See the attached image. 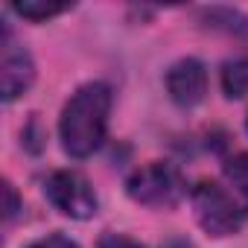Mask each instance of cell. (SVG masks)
I'll list each match as a JSON object with an SVG mask.
<instances>
[{"mask_svg": "<svg viewBox=\"0 0 248 248\" xmlns=\"http://www.w3.org/2000/svg\"><path fill=\"white\" fill-rule=\"evenodd\" d=\"M96 248H143V245L135 242L132 236H123V233H105Z\"/></svg>", "mask_w": 248, "mask_h": 248, "instance_id": "obj_11", "label": "cell"}, {"mask_svg": "<svg viewBox=\"0 0 248 248\" xmlns=\"http://www.w3.org/2000/svg\"><path fill=\"white\" fill-rule=\"evenodd\" d=\"M3 193H6V219H12L18 213V196H15V187L6 181L3 184Z\"/></svg>", "mask_w": 248, "mask_h": 248, "instance_id": "obj_12", "label": "cell"}, {"mask_svg": "<svg viewBox=\"0 0 248 248\" xmlns=\"http://www.w3.org/2000/svg\"><path fill=\"white\" fill-rule=\"evenodd\" d=\"M225 181L248 204V152H236L225 161Z\"/></svg>", "mask_w": 248, "mask_h": 248, "instance_id": "obj_9", "label": "cell"}, {"mask_svg": "<svg viewBox=\"0 0 248 248\" xmlns=\"http://www.w3.org/2000/svg\"><path fill=\"white\" fill-rule=\"evenodd\" d=\"M111 99L114 96L105 82H88L67 99L59 120V138L70 158H88L102 146Z\"/></svg>", "mask_w": 248, "mask_h": 248, "instance_id": "obj_1", "label": "cell"}, {"mask_svg": "<svg viewBox=\"0 0 248 248\" xmlns=\"http://www.w3.org/2000/svg\"><path fill=\"white\" fill-rule=\"evenodd\" d=\"M12 9L27 18V21H47L53 15H62L70 9V3H59V0H15Z\"/></svg>", "mask_w": 248, "mask_h": 248, "instance_id": "obj_8", "label": "cell"}, {"mask_svg": "<svg viewBox=\"0 0 248 248\" xmlns=\"http://www.w3.org/2000/svg\"><path fill=\"white\" fill-rule=\"evenodd\" d=\"M170 99L181 108H193L207 93V70L199 59H181L167 70Z\"/></svg>", "mask_w": 248, "mask_h": 248, "instance_id": "obj_6", "label": "cell"}, {"mask_svg": "<svg viewBox=\"0 0 248 248\" xmlns=\"http://www.w3.org/2000/svg\"><path fill=\"white\" fill-rule=\"evenodd\" d=\"M44 196L50 204L70 219H91L96 213V193L82 172L56 170L44 181Z\"/></svg>", "mask_w": 248, "mask_h": 248, "instance_id": "obj_4", "label": "cell"}, {"mask_svg": "<svg viewBox=\"0 0 248 248\" xmlns=\"http://www.w3.org/2000/svg\"><path fill=\"white\" fill-rule=\"evenodd\" d=\"M193 210L199 225L210 236H231L242 228L248 216V204L225 184L219 181H199L190 193Z\"/></svg>", "mask_w": 248, "mask_h": 248, "instance_id": "obj_2", "label": "cell"}, {"mask_svg": "<svg viewBox=\"0 0 248 248\" xmlns=\"http://www.w3.org/2000/svg\"><path fill=\"white\" fill-rule=\"evenodd\" d=\"M126 193L138 204H146V207H172L184 196V181L175 167L152 161L129 175Z\"/></svg>", "mask_w": 248, "mask_h": 248, "instance_id": "obj_3", "label": "cell"}, {"mask_svg": "<svg viewBox=\"0 0 248 248\" xmlns=\"http://www.w3.org/2000/svg\"><path fill=\"white\" fill-rule=\"evenodd\" d=\"M32 79H35L32 56L21 44H15L9 32H3V56H0V91H3V99L6 102L18 99L24 91H30Z\"/></svg>", "mask_w": 248, "mask_h": 248, "instance_id": "obj_5", "label": "cell"}, {"mask_svg": "<svg viewBox=\"0 0 248 248\" xmlns=\"http://www.w3.org/2000/svg\"><path fill=\"white\" fill-rule=\"evenodd\" d=\"M27 248H79L70 236H64V233H47V236H41V239H35L32 245H27Z\"/></svg>", "mask_w": 248, "mask_h": 248, "instance_id": "obj_10", "label": "cell"}, {"mask_svg": "<svg viewBox=\"0 0 248 248\" xmlns=\"http://www.w3.org/2000/svg\"><path fill=\"white\" fill-rule=\"evenodd\" d=\"M222 88L231 99L248 96V59H233L222 67Z\"/></svg>", "mask_w": 248, "mask_h": 248, "instance_id": "obj_7", "label": "cell"}]
</instances>
